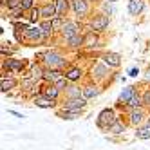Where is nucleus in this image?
Segmentation results:
<instances>
[{
    "label": "nucleus",
    "instance_id": "6ab92c4d",
    "mask_svg": "<svg viewBox=\"0 0 150 150\" xmlns=\"http://www.w3.org/2000/svg\"><path fill=\"white\" fill-rule=\"evenodd\" d=\"M44 78H45V80H52V81H58V80L62 78V74L56 72V71H49V72L44 74Z\"/></svg>",
    "mask_w": 150,
    "mask_h": 150
},
{
    "label": "nucleus",
    "instance_id": "0eeeda50",
    "mask_svg": "<svg viewBox=\"0 0 150 150\" xmlns=\"http://www.w3.org/2000/svg\"><path fill=\"white\" fill-rule=\"evenodd\" d=\"M42 35H45L44 29H38V27L27 29V38H29V40H42Z\"/></svg>",
    "mask_w": 150,
    "mask_h": 150
},
{
    "label": "nucleus",
    "instance_id": "473e14b6",
    "mask_svg": "<svg viewBox=\"0 0 150 150\" xmlns=\"http://www.w3.org/2000/svg\"><path fill=\"white\" fill-rule=\"evenodd\" d=\"M6 2H7V6H9V7H15V6L20 2V0H6Z\"/></svg>",
    "mask_w": 150,
    "mask_h": 150
},
{
    "label": "nucleus",
    "instance_id": "f8f14e48",
    "mask_svg": "<svg viewBox=\"0 0 150 150\" xmlns=\"http://www.w3.org/2000/svg\"><path fill=\"white\" fill-rule=\"evenodd\" d=\"M67 0H56V15L58 16H62V15H65V11H67Z\"/></svg>",
    "mask_w": 150,
    "mask_h": 150
},
{
    "label": "nucleus",
    "instance_id": "f257e3e1",
    "mask_svg": "<svg viewBox=\"0 0 150 150\" xmlns=\"http://www.w3.org/2000/svg\"><path fill=\"white\" fill-rule=\"evenodd\" d=\"M114 121H116V117H114V112H112L110 109H107V110H103V112L100 114L98 125H100V127H109V125H112Z\"/></svg>",
    "mask_w": 150,
    "mask_h": 150
},
{
    "label": "nucleus",
    "instance_id": "ddd939ff",
    "mask_svg": "<svg viewBox=\"0 0 150 150\" xmlns=\"http://www.w3.org/2000/svg\"><path fill=\"white\" fill-rule=\"evenodd\" d=\"M36 105L42 109H49V107L54 105V101H52V98H36Z\"/></svg>",
    "mask_w": 150,
    "mask_h": 150
},
{
    "label": "nucleus",
    "instance_id": "4be33fe9",
    "mask_svg": "<svg viewBox=\"0 0 150 150\" xmlns=\"http://www.w3.org/2000/svg\"><path fill=\"white\" fill-rule=\"evenodd\" d=\"M56 94H58V87H56V85H54V87L51 85V87L45 89V96H47V98H52V100H54V98H56Z\"/></svg>",
    "mask_w": 150,
    "mask_h": 150
},
{
    "label": "nucleus",
    "instance_id": "dca6fc26",
    "mask_svg": "<svg viewBox=\"0 0 150 150\" xmlns=\"http://www.w3.org/2000/svg\"><path fill=\"white\" fill-rule=\"evenodd\" d=\"M137 137H141V139H148V137H150V125L139 128V130H137Z\"/></svg>",
    "mask_w": 150,
    "mask_h": 150
},
{
    "label": "nucleus",
    "instance_id": "412c9836",
    "mask_svg": "<svg viewBox=\"0 0 150 150\" xmlns=\"http://www.w3.org/2000/svg\"><path fill=\"white\" fill-rule=\"evenodd\" d=\"M15 85H16L15 80H6V78H4V80H2V91L6 92V91H9V89H13Z\"/></svg>",
    "mask_w": 150,
    "mask_h": 150
},
{
    "label": "nucleus",
    "instance_id": "7ed1b4c3",
    "mask_svg": "<svg viewBox=\"0 0 150 150\" xmlns=\"http://www.w3.org/2000/svg\"><path fill=\"white\" fill-rule=\"evenodd\" d=\"M83 107H85V100H81V98H72L69 103H65L67 110H80Z\"/></svg>",
    "mask_w": 150,
    "mask_h": 150
},
{
    "label": "nucleus",
    "instance_id": "423d86ee",
    "mask_svg": "<svg viewBox=\"0 0 150 150\" xmlns=\"http://www.w3.org/2000/svg\"><path fill=\"white\" fill-rule=\"evenodd\" d=\"M105 63H109V65H112V67H117L120 65V54H116V52H109V54H105Z\"/></svg>",
    "mask_w": 150,
    "mask_h": 150
},
{
    "label": "nucleus",
    "instance_id": "a211bd4d",
    "mask_svg": "<svg viewBox=\"0 0 150 150\" xmlns=\"http://www.w3.org/2000/svg\"><path fill=\"white\" fill-rule=\"evenodd\" d=\"M96 42H98V40H96V35H94V33H89L87 38L83 40V44L87 45V47H94V45H96Z\"/></svg>",
    "mask_w": 150,
    "mask_h": 150
},
{
    "label": "nucleus",
    "instance_id": "9b49d317",
    "mask_svg": "<svg viewBox=\"0 0 150 150\" xmlns=\"http://www.w3.org/2000/svg\"><path fill=\"white\" fill-rule=\"evenodd\" d=\"M72 7H74V11H76L78 15L87 13V4H85V0H74V2H72Z\"/></svg>",
    "mask_w": 150,
    "mask_h": 150
},
{
    "label": "nucleus",
    "instance_id": "7c9ffc66",
    "mask_svg": "<svg viewBox=\"0 0 150 150\" xmlns=\"http://www.w3.org/2000/svg\"><path fill=\"white\" fill-rule=\"evenodd\" d=\"M65 85H67V81L63 80V78H60V80L56 81V87H58V89H63V87H65Z\"/></svg>",
    "mask_w": 150,
    "mask_h": 150
},
{
    "label": "nucleus",
    "instance_id": "4468645a",
    "mask_svg": "<svg viewBox=\"0 0 150 150\" xmlns=\"http://www.w3.org/2000/svg\"><path fill=\"white\" fill-rule=\"evenodd\" d=\"M98 94H100L98 87H87V89H83V96H85V98H94V96H98Z\"/></svg>",
    "mask_w": 150,
    "mask_h": 150
},
{
    "label": "nucleus",
    "instance_id": "b1692460",
    "mask_svg": "<svg viewBox=\"0 0 150 150\" xmlns=\"http://www.w3.org/2000/svg\"><path fill=\"white\" fill-rule=\"evenodd\" d=\"M80 74H81L80 69H71V71L67 72V78H69V80H78V78H80Z\"/></svg>",
    "mask_w": 150,
    "mask_h": 150
},
{
    "label": "nucleus",
    "instance_id": "a878e982",
    "mask_svg": "<svg viewBox=\"0 0 150 150\" xmlns=\"http://www.w3.org/2000/svg\"><path fill=\"white\" fill-rule=\"evenodd\" d=\"M31 6H33V0H20V9H29Z\"/></svg>",
    "mask_w": 150,
    "mask_h": 150
},
{
    "label": "nucleus",
    "instance_id": "aec40b11",
    "mask_svg": "<svg viewBox=\"0 0 150 150\" xmlns=\"http://www.w3.org/2000/svg\"><path fill=\"white\" fill-rule=\"evenodd\" d=\"M69 40V44L72 45V47H78L80 44H83V38L80 36V35H74V36H71V38H67Z\"/></svg>",
    "mask_w": 150,
    "mask_h": 150
},
{
    "label": "nucleus",
    "instance_id": "9d476101",
    "mask_svg": "<svg viewBox=\"0 0 150 150\" xmlns=\"http://www.w3.org/2000/svg\"><path fill=\"white\" fill-rule=\"evenodd\" d=\"M40 11H42V16H45V18H52V16L56 15V6H52V4H47L45 7H42Z\"/></svg>",
    "mask_w": 150,
    "mask_h": 150
},
{
    "label": "nucleus",
    "instance_id": "6e6552de",
    "mask_svg": "<svg viewBox=\"0 0 150 150\" xmlns=\"http://www.w3.org/2000/svg\"><path fill=\"white\" fill-rule=\"evenodd\" d=\"M141 9H143V2H141V0H130V2H128V11H130L132 15H137Z\"/></svg>",
    "mask_w": 150,
    "mask_h": 150
},
{
    "label": "nucleus",
    "instance_id": "f3484780",
    "mask_svg": "<svg viewBox=\"0 0 150 150\" xmlns=\"http://www.w3.org/2000/svg\"><path fill=\"white\" fill-rule=\"evenodd\" d=\"M7 67L11 69V71H22V67H24V63L20 62V60H11L7 63Z\"/></svg>",
    "mask_w": 150,
    "mask_h": 150
},
{
    "label": "nucleus",
    "instance_id": "f03ea898",
    "mask_svg": "<svg viewBox=\"0 0 150 150\" xmlns=\"http://www.w3.org/2000/svg\"><path fill=\"white\" fill-rule=\"evenodd\" d=\"M44 62L47 63V65L49 67H56V65H62V56L60 54H56V52H45V54H44Z\"/></svg>",
    "mask_w": 150,
    "mask_h": 150
},
{
    "label": "nucleus",
    "instance_id": "c85d7f7f",
    "mask_svg": "<svg viewBox=\"0 0 150 150\" xmlns=\"http://www.w3.org/2000/svg\"><path fill=\"white\" fill-rule=\"evenodd\" d=\"M128 105H132V107H139V105H141V100H139L137 96L134 94V98H132L130 101H128Z\"/></svg>",
    "mask_w": 150,
    "mask_h": 150
},
{
    "label": "nucleus",
    "instance_id": "39448f33",
    "mask_svg": "<svg viewBox=\"0 0 150 150\" xmlns=\"http://www.w3.org/2000/svg\"><path fill=\"white\" fill-rule=\"evenodd\" d=\"M78 31H80V27H78V24H74V22H67L65 25H63V35H65L67 38L78 35Z\"/></svg>",
    "mask_w": 150,
    "mask_h": 150
},
{
    "label": "nucleus",
    "instance_id": "c9c22d12",
    "mask_svg": "<svg viewBox=\"0 0 150 150\" xmlns=\"http://www.w3.org/2000/svg\"><path fill=\"white\" fill-rule=\"evenodd\" d=\"M109 2H117V0H109Z\"/></svg>",
    "mask_w": 150,
    "mask_h": 150
},
{
    "label": "nucleus",
    "instance_id": "2eb2a0df",
    "mask_svg": "<svg viewBox=\"0 0 150 150\" xmlns=\"http://www.w3.org/2000/svg\"><path fill=\"white\" fill-rule=\"evenodd\" d=\"M130 121H132L134 125H137V123H141V121H143V112L139 110V109H137V110H134V112L130 114Z\"/></svg>",
    "mask_w": 150,
    "mask_h": 150
},
{
    "label": "nucleus",
    "instance_id": "5701e85b",
    "mask_svg": "<svg viewBox=\"0 0 150 150\" xmlns=\"http://www.w3.org/2000/svg\"><path fill=\"white\" fill-rule=\"evenodd\" d=\"M109 130H110L112 134H120V132H123V125H121V123H116V121H114V123L110 125V128H109Z\"/></svg>",
    "mask_w": 150,
    "mask_h": 150
},
{
    "label": "nucleus",
    "instance_id": "20e7f679",
    "mask_svg": "<svg viewBox=\"0 0 150 150\" xmlns=\"http://www.w3.org/2000/svg\"><path fill=\"white\" fill-rule=\"evenodd\" d=\"M107 25H109V18H107V16H96V18L92 20V29H94V31H101V29H105Z\"/></svg>",
    "mask_w": 150,
    "mask_h": 150
},
{
    "label": "nucleus",
    "instance_id": "bb28decb",
    "mask_svg": "<svg viewBox=\"0 0 150 150\" xmlns=\"http://www.w3.org/2000/svg\"><path fill=\"white\" fill-rule=\"evenodd\" d=\"M92 72L96 74V76H103V74H105V67H103V65H96V67L92 69Z\"/></svg>",
    "mask_w": 150,
    "mask_h": 150
},
{
    "label": "nucleus",
    "instance_id": "72a5a7b5",
    "mask_svg": "<svg viewBox=\"0 0 150 150\" xmlns=\"http://www.w3.org/2000/svg\"><path fill=\"white\" fill-rule=\"evenodd\" d=\"M143 101H145V103H148V105H150V91H148V92H146V94H145V96H143Z\"/></svg>",
    "mask_w": 150,
    "mask_h": 150
},
{
    "label": "nucleus",
    "instance_id": "1a4fd4ad",
    "mask_svg": "<svg viewBox=\"0 0 150 150\" xmlns=\"http://www.w3.org/2000/svg\"><path fill=\"white\" fill-rule=\"evenodd\" d=\"M134 98V87H127L123 92H121V96H120V101L121 103H128Z\"/></svg>",
    "mask_w": 150,
    "mask_h": 150
},
{
    "label": "nucleus",
    "instance_id": "f704fd0d",
    "mask_svg": "<svg viewBox=\"0 0 150 150\" xmlns=\"http://www.w3.org/2000/svg\"><path fill=\"white\" fill-rule=\"evenodd\" d=\"M130 74H132V76H137L139 72H137V69H130Z\"/></svg>",
    "mask_w": 150,
    "mask_h": 150
},
{
    "label": "nucleus",
    "instance_id": "cd10ccee",
    "mask_svg": "<svg viewBox=\"0 0 150 150\" xmlns=\"http://www.w3.org/2000/svg\"><path fill=\"white\" fill-rule=\"evenodd\" d=\"M63 120H74L76 117V110H72V112H63Z\"/></svg>",
    "mask_w": 150,
    "mask_h": 150
},
{
    "label": "nucleus",
    "instance_id": "2f4dec72",
    "mask_svg": "<svg viewBox=\"0 0 150 150\" xmlns=\"http://www.w3.org/2000/svg\"><path fill=\"white\" fill-rule=\"evenodd\" d=\"M69 94L72 96V98H74V96H80V91L78 89H74V87H71V91H69Z\"/></svg>",
    "mask_w": 150,
    "mask_h": 150
},
{
    "label": "nucleus",
    "instance_id": "393cba45",
    "mask_svg": "<svg viewBox=\"0 0 150 150\" xmlns=\"http://www.w3.org/2000/svg\"><path fill=\"white\" fill-rule=\"evenodd\" d=\"M42 29H44V33H45V35H49L51 31L54 29V24H51V22H44V24H42Z\"/></svg>",
    "mask_w": 150,
    "mask_h": 150
},
{
    "label": "nucleus",
    "instance_id": "c756f323",
    "mask_svg": "<svg viewBox=\"0 0 150 150\" xmlns=\"http://www.w3.org/2000/svg\"><path fill=\"white\" fill-rule=\"evenodd\" d=\"M31 74H33V80H36V78H40V76H42V71H40L38 67H33V71H31Z\"/></svg>",
    "mask_w": 150,
    "mask_h": 150
}]
</instances>
